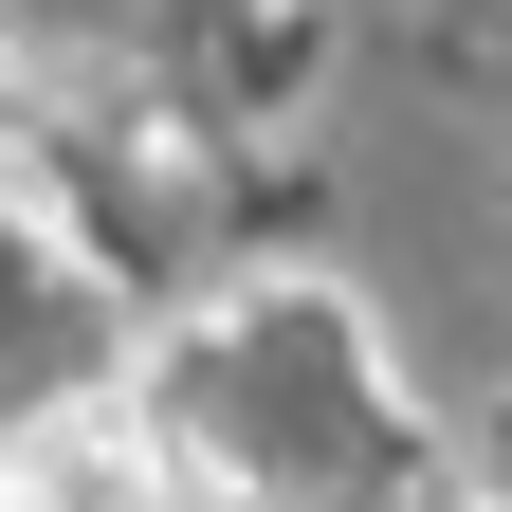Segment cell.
I'll return each instance as SVG.
<instances>
[{
    "label": "cell",
    "instance_id": "cell-1",
    "mask_svg": "<svg viewBox=\"0 0 512 512\" xmlns=\"http://www.w3.org/2000/svg\"><path fill=\"white\" fill-rule=\"evenodd\" d=\"M0 512H183V458H165L147 403L74 384V403H37L19 439H0Z\"/></svg>",
    "mask_w": 512,
    "mask_h": 512
}]
</instances>
